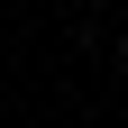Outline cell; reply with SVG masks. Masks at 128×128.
<instances>
[{
	"instance_id": "cell-1",
	"label": "cell",
	"mask_w": 128,
	"mask_h": 128,
	"mask_svg": "<svg viewBox=\"0 0 128 128\" xmlns=\"http://www.w3.org/2000/svg\"><path fill=\"white\" fill-rule=\"evenodd\" d=\"M110 55H119V73H128V28H119V46H110Z\"/></svg>"
}]
</instances>
